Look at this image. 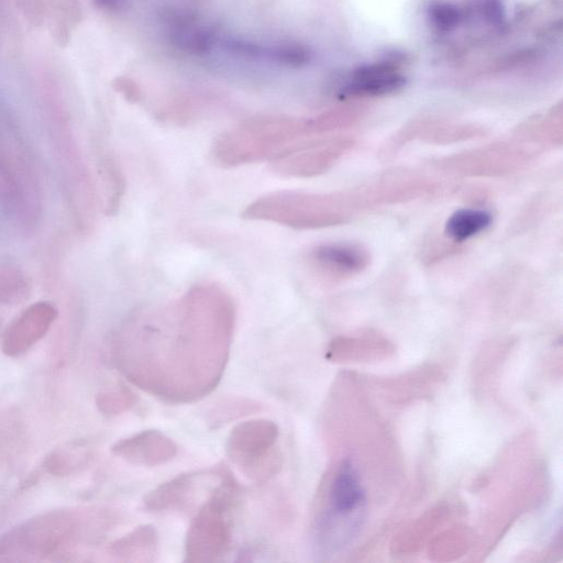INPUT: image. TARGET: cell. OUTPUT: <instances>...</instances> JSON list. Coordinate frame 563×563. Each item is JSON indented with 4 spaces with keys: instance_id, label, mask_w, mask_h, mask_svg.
<instances>
[{
    "instance_id": "6da1fadb",
    "label": "cell",
    "mask_w": 563,
    "mask_h": 563,
    "mask_svg": "<svg viewBox=\"0 0 563 563\" xmlns=\"http://www.w3.org/2000/svg\"><path fill=\"white\" fill-rule=\"evenodd\" d=\"M235 324L231 296L216 284L192 287L170 312L132 316L111 344L117 368L170 404L198 400L220 382Z\"/></svg>"
},
{
    "instance_id": "7a4b0ae2",
    "label": "cell",
    "mask_w": 563,
    "mask_h": 563,
    "mask_svg": "<svg viewBox=\"0 0 563 563\" xmlns=\"http://www.w3.org/2000/svg\"><path fill=\"white\" fill-rule=\"evenodd\" d=\"M101 512L53 510L15 527L0 539V555L48 556L64 551L88 534L93 538L110 526Z\"/></svg>"
},
{
    "instance_id": "3957f363",
    "label": "cell",
    "mask_w": 563,
    "mask_h": 563,
    "mask_svg": "<svg viewBox=\"0 0 563 563\" xmlns=\"http://www.w3.org/2000/svg\"><path fill=\"white\" fill-rule=\"evenodd\" d=\"M240 487L231 472H221L192 518L185 540V562L206 563L221 560L232 541V511Z\"/></svg>"
},
{
    "instance_id": "277c9868",
    "label": "cell",
    "mask_w": 563,
    "mask_h": 563,
    "mask_svg": "<svg viewBox=\"0 0 563 563\" xmlns=\"http://www.w3.org/2000/svg\"><path fill=\"white\" fill-rule=\"evenodd\" d=\"M243 217L295 229L323 228L344 221L347 217V201L346 197L340 195L279 191L250 203Z\"/></svg>"
},
{
    "instance_id": "5b68a950",
    "label": "cell",
    "mask_w": 563,
    "mask_h": 563,
    "mask_svg": "<svg viewBox=\"0 0 563 563\" xmlns=\"http://www.w3.org/2000/svg\"><path fill=\"white\" fill-rule=\"evenodd\" d=\"M308 133L307 125L289 119H261L243 124L218 137L213 156L225 166L253 163L275 157L298 136Z\"/></svg>"
},
{
    "instance_id": "8992f818",
    "label": "cell",
    "mask_w": 563,
    "mask_h": 563,
    "mask_svg": "<svg viewBox=\"0 0 563 563\" xmlns=\"http://www.w3.org/2000/svg\"><path fill=\"white\" fill-rule=\"evenodd\" d=\"M278 434L276 423L267 419L241 422L228 437L227 455L246 477L265 482L275 476L283 465V455L277 446Z\"/></svg>"
},
{
    "instance_id": "52a82bcc",
    "label": "cell",
    "mask_w": 563,
    "mask_h": 563,
    "mask_svg": "<svg viewBox=\"0 0 563 563\" xmlns=\"http://www.w3.org/2000/svg\"><path fill=\"white\" fill-rule=\"evenodd\" d=\"M365 505V493L356 468L349 460L341 461L325 479L319 495L313 522L319 538L342 521L356 517Z\"/></svg>"
},
{
    "instance_id": "ba28073f",
    "label": "cell",
    "mask_w": 563,
    "mask_h": 563,
    "mask_svg": "<svg viewBox=\"0 0 563 563\" xmlns=\"http://www.w3.org/2000/svg\"><path fill=\"white\" fill-rule=\"evenodd\" d=\"M350 145L343 140L294 143L273 157V168L288 177L314 176L327 170Z\"/></svg>"
},
{
    "instance_id": "9c48e42d",
    "label": "cell",
    "mask_w": 563,
    "mask_h": 563,
    "mask_svg": "<svg viewBox=\"0 0 563 563\" xmlns=\"http://www.w3.org/2000/svg\"><path fill=\"white\" fill-rule=\"evenodd\" d=\"M111 451L122 460L140 466H157L172 461L178 446L157 430H143L115 442Z\"/></svg>"
},
{
    "instance_id": "30bf717a",
    "label": "cell",
    "mask_w": 563,
    "mask_h": 563,
    "mask_svg": "<svg viewBox=\"0 0 563 563\" xmlns=\"http://www.w3.org/2000/svg\"><path fill=\"white\" fill-rule=\"evenodd\" d=\"M308 261L321 276L338 279L365 268L369 256L367 251L357 244L328 243L311 250Z\"/></svg>"
},
{
    "instance_id": "8fae6325",
    "label": "cell",
    "mask_w": 563,
    "mask_h": 563,
    "mask_svg": "<svg viewBox=\"0 0 563 563\" xmlns=\"http://www.w3.org/2000/svg\"><path fill=\"white\" fill-rule=\"evenodd\" d=\"M406 78L389 62H377L354 69L341 88L343 95L379 97L400 90Z\"/></svg>"
},
{
    "instance_id": "7c38bea8",
    "label": "cell",
    "mask_w": 563,
    "mask_h": 563,
    "mask_svg": "<svg viewBox=\"0 0 563 563\" xmlns=\"http://www.w3.org/2000/svg\"><path fill=\"white\" fill-rule=\"evenodd\" d=\"M55 316V310L48 305L32 306L5 331L2 351L9 356H18L26 352L45 335Z\"/></svg>"
},
{
    "instance_id": "4fadbf2b",
    "label": "cell",
    "mask_w": 563,
    "mask_h": 563,
    "mask_svg": "<svg viewBox=\"0 0 563 563\" xmlns=\"http://www.w3.org/2000/svg\"><path fill=\"white\" fill-rule=\"evenodd\" d=\"M208 473L209 468L183 473L162 483L144 496V508L148 511L159 512L189 507Z\"/></svg>"
},
{
    "instance_id": "5bb4252c",
    "label": "cell",
    "mask_w": 563,
    "mask_h": 563,
    "mask_svg": "<svg viewBox=\"0 0 563 563\" xmlns=\"http://www.w3.org/2000/svg\"><path fill=\"white\" fill-rule=\"evenodd\" d=\"M158 544L156 529L153 526L143 525L114 541L109 552L120 560L152 562L157 555Z\"/></svg>"
},
{
    "instance_id": "9a60e30c",
    "label": "cell",
    "mask_w": 563,
    "mask_h": 563,
    "mask_svg": "<svg viewBox=\"0 0 563 563\" xmlns=\"http://www.w3.org/2000/svg\"><path fill=\"white\" fill-rule=\"evenodd\" d=\"M490 223L492 216L486 210L464 208L451 214L444 232L451 240L463 242L486 230Z\"/></svg>"
},
{
    "instance_id": "2e32d148",
    "label": "cell",
    "mask_w": 563,
    "mask_h": 563,
    "mask_svg": "<svg viewBox=\"0 0 563 563\" xmlns=\"http://www.w3.org/2000/svg\"><path fill=\"white\" fill-rule=\"evenodd\" d=\"M261 409L260 405L250 399H230L218 404L210 413V423L214 427L236 418L247 416Z\"/></svg>"
},
{
    "instance_id": "e0dca14e",
    "label": "cell",
    "mask_w": 563,
    "mask_h": 563,
    "mask_svg": "<svg viewBox=\"0 0 563 563\" xmlns=\"http://www.w3.org/2000/svg\"><path fill=\"white\" fill-rule=\"evenodd\" d=\"M431 25L440 32L456 29L464 19V11L450 2H432L428 8Z\"/></svg>"
},
{
    "instance_id": "ac0fdd59",
    "label": "cell",
    "mask_w": 563,
    "mask_h": 563,
    "mask_svg": "<svg viewBox=\"0 0 563 563\" xmlns=\"http://www.w3.org/2000/svg\"><path fill=\"white\" fill-rule=\"evenodd\" d=\"M136 396L126 388L112 389L97 395L96 405L107 416L120 415L136 404Z\"/></svg>"
},
{
    "instance_id": "d6986e66",
    "label": "cell",
    "mask_w": 563,
    "mask_h": 563,
    "mask_svg": "<svg viewBox=\"0 0 563 563\" xmlns=\"http://www.w3.org/2000/svg\"><path fill=\"white\" fill-rule=\"evenodd\" d=\"M478 11L482 18L490 24L498 25L503 22L504 13L499 0H481Z\"/></svg>"
}]
</instances>
